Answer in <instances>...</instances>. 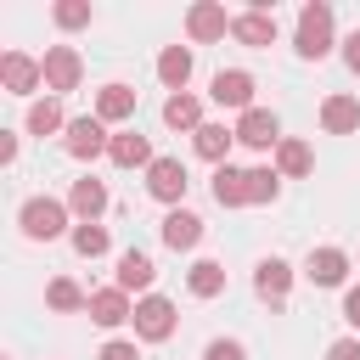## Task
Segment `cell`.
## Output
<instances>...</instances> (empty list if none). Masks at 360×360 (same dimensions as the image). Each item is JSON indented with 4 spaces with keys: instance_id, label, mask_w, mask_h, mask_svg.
Returning <instances> with one entry per match:
<instances>
[{
    "instance_id": "cell-3",
    "label": "cell",
    "mask_w": 360,
    "mask_h": 360,
    "mask_svg": "<svg viewBox=\"0 0 360 360\" xmlns=\"http://www.w3.org/2000/svg\"><path fill=\"white\" fill-rule=\"evenodd\" d=\"M135 338H141V343H169V338H174V304H169L163 292L135 298Z\"/></svg>"
},
{
    "instance_id": "cell-27",
    "label": "cell",
    "mask_w": 360,
    "mask_h": 360,
    "mask_svg": "<svg viewBox=\"0 0 360 360\" xmlns=\"http://www.w3.org/2000/svg\"><path fill=\"white\" fill-rule=\"evenodd\" d=\"M56 129H68V118H62V101L56 96H45V101H34L28 107V135H56Z\"/></svg>"
},
{
    "instance_id": "cell-14",
    "label": "cell",
    "mask_w": 360,
    "mask_h": 360,
    "mask_svg": "<svg viewBox=\"0 0 360 360\" xmlns=\"http://www.w3.org/2000/svg\"><path fill=\"white\" fill-rule=\"evenodd\" d=\"M253 292H259L264 304H287V292H292V264H287V259H259Z\"/></svg>"
},
{
    "instance_id": "cell-1",
    "label": "cell",
    "mask_w": 360,
    "mask_h": 360,
    "mask_svg": "<svg viewBox=\"0 0 360 360\" xmlns=\"http://www.w3.org/2000/svg\"><path fill=\"white\" fill-rule=\"evenodd\" d=\"M68 202H56V197H28L22 202V214H17V225H22V236L28 242H56V236H73L68 231Z\"/></svg>"
},
{
    "instance_id": "cell-22",
    "label": "cell",
    "mask_w": 360,
    "mask_h": 360,
    "mask_svg": "<svg viewBox=\"0 0 360 360\" xmlns=\"http://www.w3.org/2000/svg\"><path fill=\"white\" fill-rule=\"evenodd\" d=\"M163 124H169V129H191V135H197L208 118H202V101H197L191 90H180V96H169V101H163Z\"/></svg>"
},
{
    "instance_id": "cell-31",
    "label": "cell",
    "mask_w": 360,
    "mask_h": 360,
    "mask_svg": "<svg viewBox=\"0 0 360 360\" xmlns=\"http://www.w3.org/2000/svg\"><path fill=\"white\" fill-rule=\"evenodd\" d=\"M51 17H56V28H84L96 11H90V0H56Z\"/></svg>"
},
{
    "instance_id": "cell-34",
    "label": "cell",
    "mask_w": 360,
    "mask_h": 360,
    "mask_svg": "<svg viewBox=\"0 0 360 360\" xmlns=\"http://www.w3.org/2000/svg\"><path fill=\"white\" fill-rule=\"evenodd\" d=\"M326 360H360V338H338V343L326 349Z\"/></svg>"
},
{
    "instance_id": "cell-11",
    "label": "cell",
    "mask_w": 360,
    "mask_h": 360,
    "mask_svg": "<svg viewBox=\"0 0 360 360\" xmlns=\"http://www.w3.org/2000/svg\"><path fill=\"white\" fill-rule=\"evenodd\" d=\"M158 231H163V248H174V253H191V248L202 242V219H197L191 208H169Z\"/></svg>"
},
{
    "instance_id": "cell-26",
    "label": "cell",
    "mask_w": 360,
    "mask_h": 360,
    "mask_svg": "<svg viewBox=\"0 0 360 360\" xmlns=\"http://www.w3.org/2000/svg\"><path fill=\"white\" fill-rule=\"evenodd\" d=\"M186 287H191V298H219L225 292V264L219 259H197L186 270Z\"/></svg>"
},
{
    "instance_id": "cell-16",
    "label": "cell",
    "mask_w": 360,
    "mask_h": 360,
    "mask_svg": "<svg viewBox=\"0 0 360 360\" xmlns=\"http://www.w3.org/2000/svg\"><path fill=\"white\" fill-rule=\"evenodd\" d=\"M231 39H236V45L264 51V45H276V17H270L264 6H253V11H242V17L231 22Z\"/></svg>"
},
{
    "instance_id": "cell-19",
    "label": "cell",
    "mask_w": 360,
    "mask_h": 360,
    "mask_svg": "<svg viewBox=\"0 0 360 360\" xmlns=\"http://www.w3.org/2000/svg\"><path fill=\"white\" fill-rule=\"evenodd\" d=\"M158 79H163L169 96H180V90L191 84V51H186V45H163V56H158Z\"/></svg>"
},
{
    "instance_id": "cell-13",
    "label": "cell",
    "mask_w": 360,
    "mask_h": 360,
    "mask_svg": "<svg viewBox=\"0 0 360 360\" xmlns=\"http://www.w3.org/2000/svg\"><path fill=\"white\" fill-rule=\"evenodd\" d=\"M112 276H118L112 287H124V292H141V298H146V292H152V281H158V264H152L141 248H129V253H118V270H112Z\"/></svg>"
},
{
    "instance_id": "cell-20",
    "label": "cell",
    "mask_w": 360,
    "mask_h": 360,
    "mask_svg": "<svg viewBox=\"0 0 360 360\" xmlns=\"http://www.w3.org/2000/svg\"><path fill=\"white\" fill-rule=\"evenodd\" d=\"M96 118H101V124L135 118V90H129V84H101V90H96Z\"/></svg>"
},
{
    "instance_id": "cell-37",
    "label": "cell",
    "mask_w": 360,
    "mask_h": 360,
    "mask_svg": "<svg viewBox=\"0 0 360 360\" xmlns=\"http://www.w3.org/2000/svg\"><path fill=\"white\" fill-rule=\"evenodd\" d=\"M0 163H17V135L0 129Z\"/></svg>"
},
{
    "instance_id": "cell-35",
    "label": "cell",
    "mask_w": 360,
    "mask_h": 360,
    "mask_svg": "<svg viewBox=\"0 0 360 360\" xmlns=\"http://www.w3.org/2000/svg\"><path fill=\"white\" fill-rule=\"evenodd\" d=\"M343 321H349V326H360V287H349V292H343Z\"/></svg>"
},
{
    "instance_id": "cell-23",
    "label": "cell",
    "mask_w": 360,
    "mask_h": 360,
    "mask_svg": "<svg viewBox=\"0 0 360 360\" xmlns=\"http://www.w3.org/2000/svg\"><path fill=\"white\" fill-rule=\"evenodd\" d=\"M309 169H315V152H309V141L287 135V141L276 146V174H281V180H298V174H309Z\"/></svg>"
},
{
    "instance_id": "cell-21",
    "label": "cell",
    "mask_w": 360,
    "mask_h": 360,
    "mask_svg": "<svg viewBox=\"0 0 360 360\" xmlns=\"http://www.w3.org/2000/svg\"><path fill=\"white\" fill-rule=\"evenodd\" d=\"M107 158L118 163V169H152L158 158H152V146H146V135H135V129H124V135H112V146H107Z\"/></svg>"
},
{
    "instance_id": "cell-33",
    "label": "cell",
    "mask_w": 360,
    "mask_h": 360,
    "mask_svg": "<svg viewBox=\"0 0 360 360\" xmlns=\"http://www.w3.org/2000/svg\"><path fill=\"white\" fill-rule=\"evenodd\" d=\"M96 360H141V349L129 343V338H112V343H101V354Z\"/></svg>"
},
{
    "instance_id": "cell-2",
    "label": "cell",
    "mask_w": 360,
    "mask_h": 360,
    "mask_svg": "<svg viewBox=\"0 0 360 360\" xmlns=\"http://www.w3.org/2000/svg\"><path fill=\"white\" fill-rule=\"evenodd\" d=\"M292 51L304 56V62H321L326 51H332V6H304L298 11V28H292Z\"/></svg>"
},
{
    "instance_id": "cell-10",
    "label": "cell",
    "mask_w": 360,
    "mask_h": 360,
    "mask_svg": "<svg viewBox=\"0 0 360 360\" xmlns=\"http://www.w3.org/2000/svg\"><path fill=\"white\" fill-rule=\"evenodd\" d=\"M231 22H236V17H225V6H214V0H197V6L186 11V34H191L197 45L225 39V34H231Z\"/></svg>"
},
{
    "instance_id": "cell-24",
    "label": "cell",
    "mask_w": 360,
    "mask_h": 360,
    "mask_svg": "<svg viewBox=\"0 0 360 360\" xmlns=\"http://www.w3.org/2000/svg\"><path fill=\"white\" fill-rule=\"evenodd\" d=\"M214 202H219V208H248V169L219 163V169H214Z\"/></svg>"
},
{
    "instance_id": "cell-8",
    "label": "cell",
    "mask_w": 360,
    "mask_h": 360,
    "mask_svg": "<svg viewBox=\"0 0 360 360\" xmlns=\"http://www.w3.org/2000/svg\"><path fill=\"white\" fill-rule=\"evenodd\" d=\"M0 84H6L11 96H34V90L45 84V68H39L28 51H6V56H0Z\"/></svg>"
},
{
    "instance_id": "cell-25",
    "label": "cell",
    "mask_w": 360,
    "mask_h": 360,
    "mask_svg": "<svg viewBox=\"0 0 360 360\" xmlns=\"http://www.w3.org/2000/svg\"><path fill=\"white\" fill-rule=\"evenodd\" d=\"M231 141H236V129H225V124H202L197 135H191V146H197V158L202 163H225V152H231Z\"/></svg>"
},
{
    "instance_id": "cell-4",
    "label": "cell",
    "mask_w": 360,
    "mask_h": 360,
    "mask_svg": "<svg viewBox=\"0 0 360 360\" xmlns=\"http://www.w3.org/2000/svg\"><path fill=\"white\" fill-rule=\"evenodd\" d=\"M62 146H68V158H101L107 146H112V135H107V124L96 118V112H84V118H68V129H62Z\"/></svg>"
},
{
    "instance_id": "cell-12",
    "label": "cell",
    "mask_w": 360,
    "mask_h": 360,
    "mask_svg": "<svg viewBox=\"0 0 360 360\" xmlns=\"http://www.w3.org/2000/svg\"><path fill=\"white\" fill-rule=\"evenodd\" d=\"M304 276H309L315 287H343V276H349V253H343V248H309Z\"/></svg>"
},
{
    "instance_id": "cell-29",
    "label": "cell",
    "mask_w": 360,
    "mask_h": 360,
    "mask_svg": "<svg viewBox=\"0 0 360 360\" xmlns=\"http://www.w3.org/2000/svg\"><path fill=\"white\" fill-rule=\"evenodd\" d=\"M276 197H281V174H276V169H248V202L264 208V202H276Z\"/></svg>"
},
{
    "instance_id": "cell-17",
    "label": "cell",
    "mask_w": 360,
    "mask_h": 360,
    "mask_svg": "<svg viewBox=\"0 0 360 360\" xmlns=\"http://www.w3.org/2000/svg\"><path fill=\"white\" fill-rule=\"evenodd\" d=\"M68 208L79 214V225H96V219L107 214V186H101L96 174H84V180H73V191H68Z\"/></svg>"
},
{
    "instance_id": "cell-15",
    "label": "cell",
    "mask_w": 360,
    "mask_h": 360,
    "mask_svg": "<svg viewBox=\"0 0 360 360\" xmlns=\"http://www.w3.org/2000/svg\"><path fill=\"white\" fill-rule=\"evenodd\" d=\"M84 315L96 326H124V321H135V304H129L124 287H101V292H90V309Z\"/></svg>"
},
{
    "instance_id": "cell-7",
    "label": "cell",
    "mask_w": 360,
    "mask_h": 360,
    "mask_svg": "<svg viewBox=\"0 0 360 360\" xmlns=\"http://www.w3.org/2000/svg\"><path fill=\"white\" fill-rule=\"evenodd\" d=\"M186 186H191V174H186V163H180V158H158V163L146 169V191H152L158 202H169V208H180Z\"/></svg>"
},
{
    "instance_id": "cell-32",
    "label": "cell",
    "mask_w": 360,
    "mask_h": 360,
    "mask_svg": "<svg viewBox=\"0 0 360 360\" xmlns=\"http://www.w3.org/2000/svg\"><path fill=\"white\" fill-rule=\"evenodd\" d=\"M202 360H248V349H242L236 338H214V343L202 349Z\"/></svg>"
},
{
    "instance_id": "cell-30",
    "label": "cell",
    "mask_w": 360,
    "mask_h": 360,
    "mask_svg": "<svg viewBox=\"0 0 360 360\" xmlns=\"http://www.w3.org/2000/svg\"><path fill=\"white\" fill-rule=\"evenodd\" d=\"M112 242H107V225H73V253L79 259H101Z\"/></svg>"
},
{
    "instance_id": "cell-5",
    "label": "cell",
    "mask_w": 360,
    "mask_h": 360,
    "mask_svg": "<svg viewBox=\"0 0 360 360\" xmlns=\"http://www.w3.org/2000/svg\"><path fill=\"white\" fill-rule=\"evenodd\" d=\"M39 68H45V90H51V96L79 90V79H84V62H79L73 45H51V51L39 56Z\"/></svg>"
},
{
    "instance_id": "cell-36",
    "label": "cell",
    "mask_w": 360,
    "mask_h": 360,
    "mask_svg": "<svg viewBox=\"0 0 360 360\" xmlns=\"http://www.w3.org/2000/svg\"><path fill=\"white\" fill-rule=\"evenodd\" d=\"M343 62H349V73H360V28L343 39Z\"/></svg>"
},
{
    "instance_id": "cell-28",
    "label": "cell",
    "mask_w": 360,
    "mask_h": 360,
    "mask_svg": "<svg viewBox=\"0 0 360 360\" xmlns=\"http://www.w3.org/2000/svg\"><path fill=\"white\" fill-rule=\"evenodd\" d=\"M45 304H51L56 315H73V309H90V292H79V281L56 276V281L45 287Z\"/></svg>"
},
{
    "instance_id": "cell-6",
    "label": "cell",
    "mask_w": 360,
    "mask_h": 360,
    "mask_svg": "<svg viewBox=\"0 0 360 360\" xmlns=\"http://www.w3.org/2000/svg\"><path fill=\"white\" fill-rule=\"evenodd\" d=\"M236 141L253 146V152H276L287 135H281V118H276L270 107H248V112L236 118Z\"/></svg>"
},
{
    "instance_id": "cell-9",
    "label": "cell",
    "mask_w": 360,
    "mask_h": 360,
    "mask_svg": "<svg viewBox=\"0 0 360 360\" xmlns=\"http://www.w3.org/2000/svg\"><path fill=\"white\" fill-rule=\"evenodd\" d=\"M208 96H214L219 107H231V112H248V107H253V73H248V68H219L214 84H208Z\"/></svg>"
},
{
    "instance_id": "cell-18",
    "label": "cell",
    "mask_w": 360,
    "mask_h": 360,
    "mask_svg": "<svg viewBox=\"0 0 360 360\" xmlns=\"http://www.w3.org/2000/svg\"><path fill=\"white\" fill-rule=\"evenodd\" d=\"M321 129L326 135H354L360 129V101L354 96H326L321 101Z\"/></svg>"
}]
</instances>
